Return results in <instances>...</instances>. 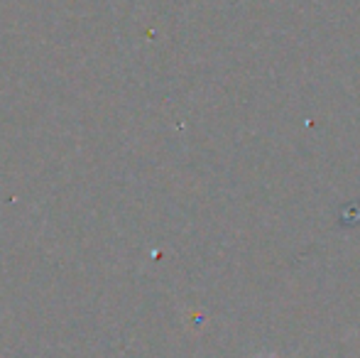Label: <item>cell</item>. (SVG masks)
Returning a JSON list of instances; mask_svg holds the SVG:
<instances>
[{"instance_id": "6da1fadb", "label": "cell", "mask_w": 360, "mask_h": 358, "mask_svg": "<svg viewBox=\"0 0 360 358\" xmlns=\"http://www.w3.org/2000/svg\"><path fill=\"white\" fill-rule=\"evenodd\" d=\"M272 358H277V356H272Z\"/></svg>"}]
</instances>
